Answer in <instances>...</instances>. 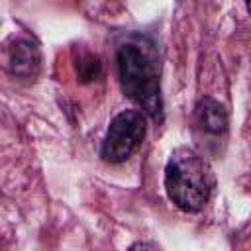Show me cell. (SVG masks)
<instances>
[{
  "label": "cell",
  "instance_id": "obj_1",
  "mask_svg": "<svg viewBox=\"0 0 251 251\" xmlns=\"http://www.w3.org/2000/svg\"><path fill=\"white\" fill-rule=\"evenodd\" d=\"M122 92L139 104L145 116L163 120V102L159 86V57L155 43L145 35L126 39L116 53Z\"/></svg>",
  "mask_w": 251,
  "mask_h": 251
},
{
  "label": "cell",
  "instance_id": "obj_4",
  "mask_svg": "<svg viewBox=\"0 0 251 251\" xmlns=\"http://www.w3.org/2000/svg\"><path fill=\"white\" fill-rule=\"evenodd\" d=\"M8 67L14 76H22V78L37 76L41 69L39 47L27 37H18L8 51Z\"/></svg>",
  "mask_w": 251,
  "mask_h": 251
},
{
  "label": "cell",
  "instance_id": "obj_7",
  "mask_svg": "<svg viewBox=\"0 0 251 251\" xmlns=\"http://www.w3.org/2000/svg\"><path fill=\"white\" fill-rule=\"evenodd\" d=\"M127 251H157L155 247H151L149 243H133Z\"/></svg>",
  "mask_w": 251,
  "mask_h": 251
},
{
  "label": "cell",
  "instance_id": "obj_2",
  "mask_svg": "<svg viewBox=\"0 0 251 251\" xmlns=\"http://www.w3.org/2000/svg\"><path fill=\"white\" fill-rule=\"evenodd\" d=\"M216 186L210 163L192 147H176L165 165V190L182 212L202 210Z\"/></svg>",
  "mask_w": 251,
  "mask_h": 251
},
{
  "label": "cell",
  "instance_id": "obj_5",
  "mask_svg": "<svg viewBox=\"0 0 251 251\" xmlns=\"http://www.w3.org/2000/svg\"><path fill=\"white\" fill-rule=\"evenodd\" d=\"M194 114H196V124L208 133H224L227 129L226 108L210 96H204L198 100Z\"/></svg>",
  "mask_w": 251,
  "mask_h": 251
},
{
  "label": "cell",
  "instance_id": "obj_6",
  "mask_svg": "<svg viewBox=\"0 0 251 251\" xmlns=\"http://www.w3.org/2000/svg\"><path fill=\"white\" fill-rule=\"evenodd\" d=\"M100 71H102V63H100V59L94 53H88V51L78 53L76 76L80 78V82H92L94 78H98Z\"/></svg>",
  "mask_w": 251,
  "mask_h": 251
},
{
  "label": "cell",
  "instance_id": "obj_3",
  "mask_svg": "<svg viewBox=\"0 0 251 251\" xmlns=\"http://www.w3.org/2000/svg\"><path fill=\"white\" fill-rule=\"evenodd\" d=\"M147 131V116L141 110H124L120 112L106 131L102 143V159L108 163L127 161L137 147L141 145Z\"/></svg>",
  "mask_w": 251,
  "mask_h": 251
}]
</instances>
